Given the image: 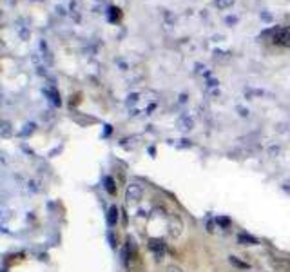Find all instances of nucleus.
<instances>
[{
	"mask_svg": "<svg viewBox=\"0 0 290 272\" xmlns=\"http://www.w3.org/2000/svg\"><path fill=\"white\" fill-rule=\"evenodd\" d=\"M142 198H143V187L140 183H136V181L129 183L127 189H125V201L131 203V205H136V203L142 201Z\"/></svg>",
	"mask_w": 290,
	"mask_h": 272,
	"instance_id": "1",
	"label": "nucleus"
},
{
	"mask_svg": "<svg viewBox=\"0 0 290 272\" xmlns=\"http://www.w3.org/2000/svg\"><path fill=\"white\" fill-rule=\"evenodd\" d=\"M230 263H234V265H238V267H248L247 263H241V261H238V259L234 258V256H230Z\"/></svg>",
	"mask_w": 290,
	"mask_h": 272,
	"instance_id": "11",
	"label": "nucleus"
},
{
	"mask_svg": "<svg viewBox=\"0 0 290 272\" xmlns=\"http://www.w3.org/2000/svg\"><path fill=\"white\" fill-rule=\"evenodd\" d=\"M167 232L171 238H180L183 234V221L178 214H169L167 218Z\"/></svg>",
	"mask_w": 290,
	"mask_h": 272,
	"instance_id": "2",
	"label": "nucleus"
},
{
	"mask_svg": "<svg viewBox=\"0 0 290 272\" xmlns=\"http://www.w3.org/2000/svg\"><path fill=\"white\" fill-rule=\"evenodd\" d=\"M10 133H11V131H10V124H6V122H4V124H2V136L6 138V136H10Z\"/></svg>",
	"mask_w": 290,
	"mask_h": 272,
	"instance_id": "9",
	"label": "nucleus"
},
{
	"mask_svg": "<svg viewBox=\"0 0 290 272\" xmlns=\"http://www.w3.org/2000/svg\"><path fill=\"white\" fill-rule=\"evenodd\" d=\"M149 248H151L156 259H162L163 254H165V243H163V239H158V238H151L149 239Z\"/></svg>",
	"mask_w": 290,
	"mask_h": 272,
	"instance_id": "4",
	"label": "nucleus"
},
{
	"mask_svg": "<svg viewBox=\"0 0 290 272\" xmlns=\"http://www.w3.org/2000/svg\"><path fill=\"white\" fill-rule=\"evenodd\" d=\"M238 241L241 245H256L257 243V239L252 238V236H245V234H239L238 236Z\"/></svg>",
	"mask_w": 290,
	"mask_h": 272,
	"instance_id": "7",
	"label": "nucleus"
},
{
	"mask_svg": "<svg viewBox=\"0 0 290 272\" xmlns=\"http://www.w3.org/2000/svg\"><path fill=\"white\" fill-rule=\"evenodd\" d=\"M165 272H183V270H181L178 265H174V263H172V265H169V267L165 268Z\"/></svg>",
	"mask_w": 290,
	"mask_h": 272,
	"instance_id": "10",
	"label": "nucleus"
},
{
	"mask_svg": "<svg viewBox=\"0 0 290 272\" xmlns=\"http://www.w3.org/2000/svg\"><path fill=\"white\" fill-rule=\"evenodd\" d=\"M104 183H105V191L109 192L111 196H114L116 192H118V189H116V185H114V180L111 176H107L104 180Z\"/></svg>",
	"mask_w": 290,
	"mask_h": 272,
	"instance_id": "6",
	"label": "nucleus"
},
{
	"mask_svg": "<svg viewBox=\"0 0 290 272\" xmlns=\"http://www.w3.org/2000/svg\"><path fill=\"white\" fill-rule=\"evenodd\" d=\"M127 272H147V270H145V265L142 263V265H136V267H129Z\"/></svg>",
	"mask_w": 290,
	"mask_h": 272,
	"instance_id": "8",
	"label": "nucleus"
},
{
	"mask_svg": "<svg viewBox=\"0 0 290 272\" xmlns=\"http://www.w3.org/2000/svg\"><path fill=\"white\" fill-rule=\"evenodd\" d=\"M118 207L113 205L109 209V214H107V223H109V227H114V225L118 223Z\"/></svg>",
	"mask_w": 290,
	"mask_h": 272,
	"instance_id": "5",
	"label": "nucleus"
},
{
	"mask_svg": "<svg viewBox=\"0 0 290 272\" xmlns=\"http://www.w3.org/2000/svg\"><path fill=\"white\" fill-rule=\"evenodd\" d=\"M268 261H270V267L276 272H290V258L288 256H276V254H272Z\"/></svg>",
	"mask_w": 290,
	"mask_h": 272,
	"instance_id": "3",
	"label": "nucleus"
}]
</instances>
